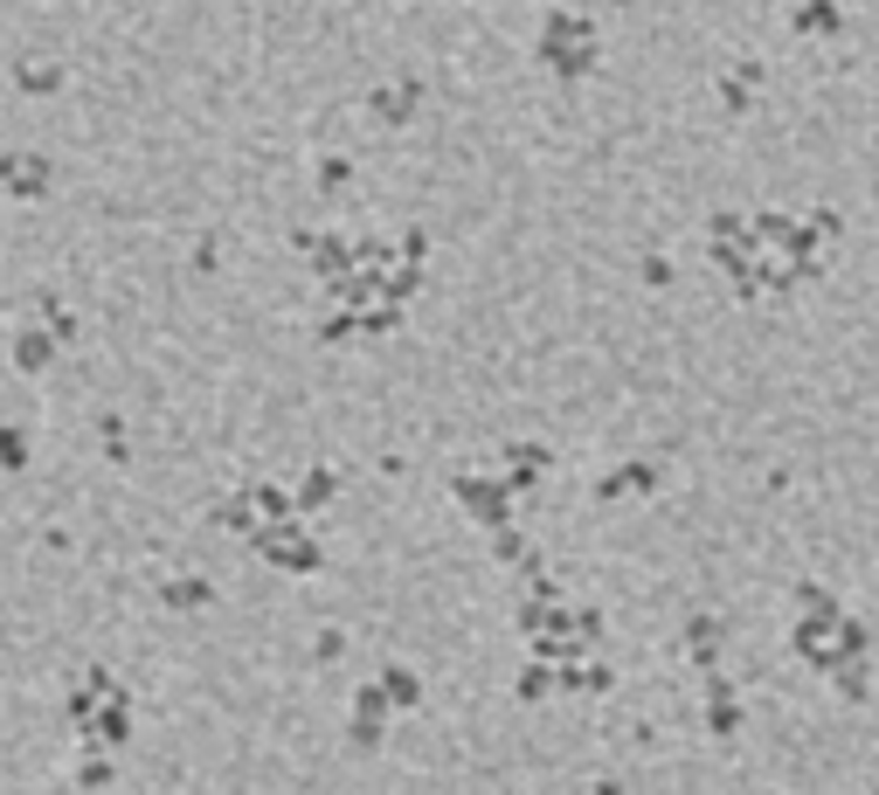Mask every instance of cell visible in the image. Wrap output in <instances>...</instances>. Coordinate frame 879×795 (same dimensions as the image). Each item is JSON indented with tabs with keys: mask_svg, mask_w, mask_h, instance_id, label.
Instances as JSON below:
<instances>
[]
</instances>
